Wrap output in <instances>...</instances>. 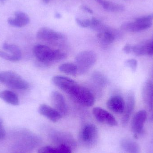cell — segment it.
<instances>
[{
  "label": "cell",
  "instance_id": "cell-23",
  "mask_svg": "<svg viewBox=\"0 0 153 153\" xmlns=\"http://www.w3.org/2000/svg\"><path fill=\"white\" fill-rule=\"evenodd\" d=\"M2 47L6 52H9L19 60H20L21 59V51L18 46L5 43L3 45Z\"/></svg>",
  "mask_w": 153,
  "mask_h": 153
},
{
  "label": "cell",
  "instance_id": "cell-2",
  "mask_svg": "<svg viewBox=\"0 0 153 153\" xmlns=\"http://www.w3.org/2000/svg\"><path fill=\"white\" fill-rule=\"evenodd\" d=\"M0 82L13 89L25 90L29 88L28 82L19 74L12 71L0 73Z\"/></svg>",
  "mask_w": 153,
  "mask_h": 153
},
{
  "label": "cell",
  "instance_id": "cell-38",
  "mask_svg": "<svg viewBox=\"0 0 153 153\" xmlns=\"http://www.w3.org/2000/svg\"><path fill=\"white\" fill-rule=\"evenodd\" d=\"M152 40L153 44V38H152Z\"/></svg>",
  "mask_w": 153,
  "mask_h": 153
},
{
  "label": "cell",
  "instance_id": "cell-1",
  "mask_svg": "<svg viewBox=\"0 0 153 153\" xmlns=\"http://www.w3.org/2000/svg\"><path fill=\"white\" fill-rule=\"evenodd\" d=\"M33 54L39 62L43 63L57 62L66 57L64 52L60 50H54L45 45H36L33 48Z\"/></svg>",
  "mask_w": 153,
  "mask_h": 153
},
{
  "label": "cell",
  "instance_id": "cell-24",
  "mask_svg": "<svg viewBox=\"0 0 153 153\" xmlns=\"http://www.w3.org/2000/svg\"><path fill=\"white\" fill-rule=\"evenodd\" d=\"M92 78L94 82L101 86L105 85L107 83L106 77L100 73H94L92 75Z\"/></svg>",
  "mask_w": 153,
  "mask_h": 153
},
{
  "label": "cell",
  "instance_id": "cell-5",
  "mask_svg": "<svg viewBox=\"0 0 153 153\" xmlns=\"http://www.w3.org/2000/svg\"><path fill=\"white\" fill-rule=\"evenodd\" d=\"M52 81L54 85L72 97L80 86L76 82L71 78L62 75L53 76Z\"/></svg>",
  "mask_w": 153,
  "mask_h": 153
},
{
  "label": "cell",
  "instance_id": "cell-17",
  "mask_svg": "<svg viewBox=\"0 0 153 153\" xmlns=\"http://www.w3.org/2000/svg\"><path fill=\"white\" fill-rule=\"evenodd\" d=\"M152 23H145L135 20L134 22H126L121 25L122 30L128 32H137L145 30L151 27Z\"/></svg>",
  "mask_w": 153,
  "mask_h": 153
},
{
  "label": "cell",
  "instance_id": "cell-33",
  "mask_svg": "<svg viewBox=\"0 0 153 153\" xmlns=\"http://www.w3.org/2000/svg\"><path fill=\"white\" fill-rule=\"evenodd\" d=\"M82 9L84 10L85 11L87 12L91 13V14H92V13H93L92 10L90 9L89 7H87V6H83V7H82Z\"/></svg>",
  "mask_w": 153,
  "mask_h": 153
},
{
  "label": "cell",
  "instance_id": "cell-20",
  "mask_svg": "<svg viewBox=\"0 0 153 153\" xmlns=\"http://www.w3.org/2000/svg\"><path fill=\"white\" fill-rule=\"evenodd\" d=\"M122 149L127 153H141V149L139 145L130 139H123L121 142Z\"/></svg>",
  "mask_w": 153,
  "mask_h": 153
},
{
  "label": "cell",
  "instance_id": "cell-16",
  "mask_svg": "<svg viewBox=\"0 0 153 153\" xmlns=\"http://www.w3.org/2000/svg\"><path fill=\"white\" fill-rule=\"evenodd\" d=\"M30 19L28 15L23 12H15L14 17L10 18L8 19V23L11 26L16 27H22L29 23Z\"/></svg>",
  "mask_w": 153,
  "mask_h": 153
},
{
  "label": "cell",
  "instance_id": "cell-3",
  "mask_svg": "<svg viewBox=\"0 0 153 153\" xmlns=\"http://www.w3.org/2000/svg\"><path fill=\"white\" fill-rule=\"evenodd\" d=\"M96 53L91 50H85L78 53L75 57V64L78 68V74L88 72L97 62Z\"/></svg>",
  "mask_w": 153,
  "mask_h": 153
},
{
  "label": "cell",
  "instance_id": "cell-31",
  "mask_svg": "<svg viewBox=\"0 0 153 153\" xmlns=\"http://www.w3.org/2000/svg\"><path fill=\"white\" fill-rule=\"evenodd\" d=\"M5 131L3 125L2 120L0 119V140H2L5 137Z\"/></svg>",
  "mask_w": 153,
  "mask_h": 153
},
{
  "label": "cell",
  "instance_id": "cell-11",
  "mask_svg": "<svg viewBox=\"0 0 153 153\" xmlns=\"http://www.w3.org/2000/svg\"><path fill=\"white\" fill-rule=\"evenodd\" d=\"M146 118L147 113L143 110L138 111L134 115L131 122V129L133 133L136 134L142 133Z\"/></svg>",
  "mask_w": 153,
  "mask_h": 153
},
{
  "label": "cell",
  "instance_id": "cell-32",
  "mask_svg": "<svg viewBox=\"0 0 153 153\" xmlns=\"http://www.w3.org/2000/svg\"><path fill=\"white\" fill-rule=\"evenodd\" d=\"M132 46L129 44H127L123 48V51L124 53L126 54H129L132 52Z\"/></svg>",
  "mask_w": 153,
  "mask_h": 153
},
{
  "label": "cell",
  "instance_id": "cell-34",
  "mask_svg": "<svg viewBox=\"0 0 153 153\" xmlns=\"http://www.w3.org/2000/svg\"><path fill=\"white\" fill-rule=\"evenodd\" d=\"M45 3H48L50 0H42Z\"/></svg>",
  "mask_w": 153,
  "mask_h": 153
},
{
  "label": "cell",
  "instance_id": "cell-21",
  "mask_svg": "<svg viewBox=\"0 0 153 153\" xmlns=\"http://www.w3.org/2000/svg\"><path fill=\"white\" fill-rule=\"evenodd\" d=\"M103 9L112 12H120L125 10V6L119 4L112 2L106 0H95Z\"/></svg>",
  "mask_w": 153,
  "mask_h": 153
},
{
  "label": "cell",
  "instance_id": "cell-10",
  "mask_svg": "<svg viewBox=\"0 0 153 153\" xmlns=\"http://www.w3.org/2000/svg\"><path fill=\"white\" fill-rule=\"evenodd\" d=\"M135 105V94L133 91L128 93L126 100L125 102V107L123 112L121 122L124 126H126L129 121L130 117L134 109Z\"/></svg>",
  "mask_w": 153,
  "mask_h": 153
},
{
  "label": "cell",
  "instance_id": "cell-22",
  "mask_svg": "<svg viewBox=\"0 0 153 153\" xmlns=\"http://www.w3.org/2000/svg\"><path fill=\"white\" fill-rule=\"evenodd\" d=\"M59 71L68 75L75 76L78 74V68L75 63H65L59 66Z\"/></svg>",
  "mask_w": 153,
  "mask_h": 153
},
{
  "label": "cell",
  "instance_id": "cell-12",
  "mask_svg": "<svg viewBox=\"0 0 153 153\" xmlns=\"http://www.w3.org/2000/svg\"><path fill=\"white\" fill-rule=\"evenodd\" d=\"M132 52L137 56L153 55L152 39L143 41L132 47Z\"/></svg>",
  "mask_w": 153,
  "mask_h": 153
},
{
  "label": "cell",
  "instance_id": "cell-8",
  "mask_svg": "<svg viewBox=\"0 0 153 153\" xmlns=\"http://www.w3.org/2000/svg\"><path fill=\"white\" fill-rule=\"evenodd\" d=\"M36 37L38 39L43 41L55 42L63 39L64 35L60 32L55 31L50 28H41L37 32Z\"/></svg>",
  "mask_w": 153,
  "mask_h": 153
},
{
  "label": "cell",
  "instance_id": "cell-7",
  "mask_svg": "<svg viewBox=\"0 0 153 153\" xmlns=\"http://www.w3.org/2000/svg\"><path fill=\"white\" fill-rule=\"evenodd\" d=\"M93 114L97 121L110 126H116L117 122L115 117L106 110L100 107H95L93 109Z\"/></svg>",
  "mask_w": 153,
  "mask_h": 153
},
{
  "label": "cell",
  "instance_id": "cell-37",
  "mask_svg": "<svg viewBox=\"0 0 153 153\" xmlns=\"http://www.w3.org/2000/svg\"><path fill=\"white\" fill-rule=\"evenodd\" d=\"M6 1V0H0V1Z\"/></svg>",
  "mask_w": 153,
  "mask_h": 153
},
{
  "label": "cell",
  "instance_id": "cell-35",
  "mask_svg": "<svg viewBox=\"0 0 153 153\" xmlns=\"http://www.w3.org/2000/svg\"><path fill=\"white\" fill-rule=\"evenodd\" d=\"M56 18H60V17H61V16L59 13H57V14H56Z\"/></svg>",
  "mask_w": 153,
  "mask_h": 153
},
{
  "label": "cell",
  "instance_id": "cell-36",
  "mask_svg": "<svg viewBox=\"0 0 153 153\" xmlns=\"http://www.w3.org/2000/svg\"><path fill=\"white\" fill-rule=\"evenodd\" d=\"M151 120H152L153 121V113H152V116H151Z\"/></svg>",
  "mask_w": 153,
  "mask_h": 153
},
{
  "label": "cell",
  "instance_id": "cell-6",
  "mask_svg": "<svg viewBox=\"0 0 153 153\" xmlns=\"http://www.w3.org/2000/svg\"><path fill=\"white\" fill-rule=\"evenodd\" d=\"M73 97L80 104L85 107H91L95 102L92 93L89 89L80 85Z\"/></svg>",
  "mask_w": 153,
  "mask_h": 153
},
{
  "label": "cell",
  "instance_id": "cell-14",
  "mask_svg": "<svg viewBox=\"0 0 153 153\" xmlns=\"http://www.w3.org/2000/svg\"><path fill=\"white\" fill-rule=\"evenodd\" d=\"M143 98L147 109L152 111L153 110V83L152 81H146L144 85Z\"/></svg>",
  "mask_w": 153,
  "mask_h": 153
},
{
  "label": "cell",
  "instance_id": "cell-25",
  "mask_svg": "<svg viewBox=\"0 0 153 153\" xmlns=\"http://www.w3.org/2000/svg\"><path fill=\"white\" fill-rule=\"evenodd\" d=\"M0 57L10 62H15L20 61L17 57H15L11 54L1 51V50H0Z\"/></svg>",
  "mask_w": 153,
  "mask_h": 153
},
{
  "label": "cell",
  "instance_id": "cell-27",
  "mask_svg": "<svg viewBox=\"0 0 153 153\" xmlns=\"http://www.w3.org/2000/svg\"><path fill=\"white\" fill-rule=\"evenodd\" d=\"M76 21L77 24L80 27L83 28L90 27L91 26V20L89 19H82L76 18Z\"/></svg>",
  "mask_w": 153,
  "mask_h": 153
},
{
  "label": "cell",
  "instance_id": "cell-9",
  "mask_svg": "<svg viewBox=\"0 0 153 153\" xmlns=\"http://www.w3.org/2000/svg\"><path fill=\"white\" fill-rule=\"evenodd\" d=\"M51 102L54 109L61 115L65 116L68 111V108L65 97L57 91L52 92L51 94Z\"/></svg>",
  "mask_w": 153,
  "mask_h": 153
},
{
  "label": "cell",
  "instance_id": "cell-28",
  "mask_svg": "<svg viewBox=\"0 0 153 153\" xmlns=\"http://www.w3.org/2000/svg\"><path fill=\"white\" fill-rule=\"evenodd\" d=\"M153 20V13L149 15H145L139 17L135 19V21L145 23H152Z\"/></svg>",
  "mask_w": 153,
  "mask_h": 153
},
{
  "label": "cell",
  "instance_id": "cell-13",
  "mask_svg": "<svg viewBox=\"0 0 153 153\" xmlns=\"http://www.w3.org/2000/svg\"><path fill=\"white\" fill-rule=\"evenodd\" d=\"M38 112L40 115L45 117L54 123L59 121L62 117L55 109L45 103L41 104L39 106Z\"/></svg>",
  "mask_w": 153,
  "mask_h": 153
},
{
  "label": "cell",
  "instance_id": "cell-26",
  "mask_svg": "<svg viewBox=\"0 0 153 153\" xmlns=\"http://www.w3.org/2000/svg\"><path fill=\"white\" fill-rule=\"evenodd\" d=\"M56 153H72L71 148L65 144L59 145L56 148Z\"/></svg>",
  "mask_w": 153,
  "mask_h": 153
},
{
  "label": "cell",
  "instance_id": "cell-19",
  "mask_svg": "<svg viewBox=\"0 0 153 153\" xmlns=\"http://www.w3.org/2000/svg\"><path fill=\"white\" fill-rule=\"evenodd\" d=\"M0 99L6 103L13 106H18L19 104V100L18 95L15 93L9 90L1 91Z\"/></svg>",
  "mask_w": 153,
  "mask_h": 153
},
{
  "label": "cell",
  "instance_id": "cell-4",
  "mask_svg": "<svg viewBox=\"0 0 153 153\" xmlns=\"http://www.w3.org/2000/svg\"><path fill=\"white\" fill-rule=\"evenodd\" d=\"M99 138V131L97 127L89 124L83 127L79 134V141L84 146L91 148L95 146Z\"/></svg>",
  "mask_w": 153,
  "mask_h": 153
},
{
  "label": "cell",
  "instance_id": "cell-15",
  "mask_svg": "<svg viewBox=\"0 0 153 153\" xmlns=\"http://www.w3.org/2000/svg\"><path fill=\"white\" fill-rule=\"evenodd\" d=\"M107 106L114 113L122 114L125 109V102L121 96L114 95L108 100Z\"/></svg>",
  "mask_w": 153,
  "mask_h": 153
},
{
  "label": "cell",
  "instance_id": "cell-30",
  "mask_svg": "<svg viewBox=\"0 0 153 153\" xmlns=\"http://www.w3.org/2000/svg\"><path fill=\"white\" fill-rule=\"evenodd\" d=\"M126 65L131 68L133 71H135L137 67V62L135 59H130V60H127L126 62Z\"/></svg>",
  "mask_w": 153,
  "mask_h": 153
},
{
  "label": "cell",
  "instance_id": "cell-29",
  "mask_svg": "<svg viewBox=\"0 0 153 153\" xmlns=\"http://www.w3.org/2000/svg\"><path fill=\"white\" fill-rule=\"evenodd\" d=\"M38 153H56V148L50 146H44L38 150Z\"/></svg>",
  "mask_w": 153,
  "mask_h": 153
},
{
  "label": "cell",
  "instance_id": "cell-18",
  "mask_svg": "<svg viewBox=\"0 0 153 153\" xmlns=\"http://www.w3.org/2000/svg\"><path fill=\"white\" fill-rule=\"evenodd\" d=\"M117 35V32L108 27L100 31L97 34L98 39L104 44L110 45L114 42Z\"/></svg>",
  "mask_w": 153,
  "mask_h": 153
}]
</instances>
